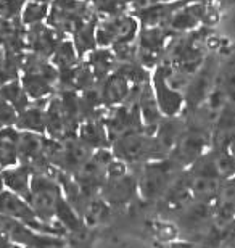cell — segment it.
I'll list each match as a JSON object with an SVG mask.
<instances>
[{
  "label": "cell",
  "instance_id": "8",
  "mask_svg": "<svg viewBox=\"0 0 235 248\" xmlns=\"http://www.w3.org/2000/svg\"><path fill=\"white\" fill-rule=\"evenodd\" d=\"M0 215L13 217L23 224H26L31 229L42 232V234H50V235H58V237H66L68 234L64 232L63 227L60 226H50L47 222H44L41 217L37 216V213L34 211L26 198L16 195V193L5 190L0 193Z\"/></svg>",
  "mask_w": 235,
  "mask_h": 248
},
{
  "label": "cell",
  "instance_id": "11",
  "mask_svg": "<svg viewBox=\"0 0 235 248\" xmlns=\"http://www.w3.org/2000/svg\"><path fill=\"white\" fill-rule=\"evenodd\" d=\"M139 31H141V24L131 12L102 18L95 31L97 46L111 48L119 44H131L136 41Z\"/></svg>",
  "mask_w": 235,
  "mask_h": 248
},
{
  "label": "cell",
  "instance_id": "6",
  "mask_svg": "<svg viewBox=\"0 0 235 248\" xmlns=\"http://www.w3.org/2000/svg\"><path fill=\"white\" fill-rule=\"evenodd\" d=\"M95 15L92 5L86 0H53L46 23L58 36L68 37Z\"/></svg>",
  "mask_w": 235,
  "mask_h": 248
},
{
  "label": "cell",
  "instance_id": "32",
  "mask_svg": "<svg viewBox=\"0 0 235 248\" xmlns=\"http://www.w3.org/2000/svg\"><path fill=\"white\" fill-rule=\"evenodd\" d=\"M0 98H3L5 102H8L18 113L23 111L24 108H28L32 102L31 98L28 97L26 91L23 89L19 79L0 84Z\"/></svg>",
  "mask_w": 235,
  "mask_h": 248
},
{
  "label": "cell",
  "instance_id": "34",
  "mask_svg": "<svg viewBox=\"0 0 235 248\" xmlns=\"http://www.w3.org/2000/svg\"><path fill=\"white\" fill-rule=\"evenodd\" d=\"M48 10L50 5L36 2V0H29L21 13V23L26 28L34 26V24L39 23H46V19L48 16Z\"/></svg>",
  "mask_w": 235,
  "mask_h": 248
},
{
  "label": "cell",
  "instance_id": "28",
  "mask_svg": "<svg viewBox=\"0 0 235 248\" xmlns=\"http://www.w3.org/2000/svg\"><path fill=\"white\" fill-rule=\"evenodd\" d=\"M98 21H100V16L95 15L94 18L89 19L87 23H84L82 26L71 36V41L74 44V48H76V52H78L79 60H84L89 53L98 47L97 37H95V31H97Z\"/></svg>",
  "mask_w": 235,
  "mask_h": 248
},
{
  "label": "cell",
  "instance_id": "20",
  "mask_svg": "<svg viewBox=\"0 0 235 248\" xmlns=\"http://www.w3.org/2000/svg\"><path fill=\"white\" fill-rule=\"evenodd\" d=\"M192 0H171V2H161L148 5L141 10H132V16L137 19L141 28H155L163 26L179 8L186 7Z\"/></svg>",
  "mask_w": 235,
  "mask_h": 248
},
{
  "label": "cell",
  "instance_id": "7",
  "mask_svg": "<svg viewBox=\"0 0 235 248\" xmlns=\"http://www.w3.org/2000/svg\"><path fill=\"white\" fill-rule=\"evenodd\" d=\"M222 62V57L219 55L218 50H209L208 55L204 57L202 66L198 71L193 74L187 84L186 91H184V98H186V107L184 111L195 110V108L202 107L206 102L208 95L211 93L214 82H216V76L219 71V64Z\"/></svg>",
  "mask_w": 235,
  "mask_h": 248
},
{
  "label": "cell",
  "instance_id": "16",
  "mask_svg": "<svg viewBox=\"0 0 235 248\" xmlns=\"http://www.w3.org/2000/svg\"><path fill=\"white\" fill-rule=\"evenodd\" d=\"M152 89L163 116H179L186 107L184 92L169 86L164 68L158 64L152 71Z\"/></svg>",
  "mask_w": 235,
  "mask_h": 248
},
{
  "label": "cell",
  "instance_id": "36",
  "mask_svg": "<svg viewBox=\"0 0 235 248\" xmlns=\"http://www.w3.org/2000/svg\"><path fill=\"white\" fill-rule=\"evenodd\" d=\"M29 0H0V18L19 19Z\"/></svg>",
  "mask_w": 235,
  "mask_h": 248
},
{
  "label": "cell",
  "instance_id": "43",
  "mask_svg": "<svg viewBox=\"0 0 235 248\" xmlns=\"http://www.w3.org/2000/svg\"><path fill=\"white\" fill-rule=\"evenodd\" d=\"M36 2H41V3H47V5H50L53 2V0H36Z\"/></svg>",
  "mask_w": 235,
  "mask_h": 248
},
{
  "label": "cell",
  "instance_id": "24",
  "mask_svg": "<svg viewBox=\"0 0 235 248\" xmlns=\"http://www.w3.org/2000/svg\"><path fill=\"white\" fill-rule=\"evenodd\" d=\"M0 174H2L3 184L7 190L16 193V195L23 198H28L29 190H31V179H32L31 168L18 163L16 166L0 170Z\"/></svg>",
  "mask_w": 235,
  "mask_h": 248
},
{
  "label": "cell",
  "instance_id": "38",
  "mask_svg": "<svg viewBox=\"0 0 235 248\" xmlns=\"http://www.w3.org/2000/svg\"><path fill=\"white\" fill-rule=\"evenodd\" d=\"M164 248H200L198 244H195V242H188V240H172L169 242V244L164 245Z\"/></svg>",
  "mask_w": 235,
  "mask_h": 248
},
{
  "label": "cell",
  "instance_id": "25",
  "mask_svg": "<svg viewBox=\"0 0 235 248\" xmlns=\"http://www.w3.org/2000/svg\"><path fill=\"white\" fill-rule=\"evenodd\" d=\"M214 217L222 221L235 219V176L222 181L219 193L214 200Z\"/></svg>",
  "mask_w": 235,
  "mask_h": 248
},
{
  "label": "cell",
  "instance_id": "33",
  "mask_svg": "<svg viewBox=\"0 0 235 248\" xmlns=\"http://www.w3.org/2000/svg\"><path fill=\"white\" fill-rule=\"evenodd\" d=\"M24 53L0 50V84L16 81L21 76Z\"/></svg>",
  "mask_w": 235,
  "mask_h": 248
},
{
  "label": "cell",
  "instance_id": "4",
  "mask_svg": "<svg viewBox=\"0 0 235 248\" xmlns=\"http://www.w3.org/2000/svg\"><path fill=\"white\" fill-rule=\"evenodd\" d=\"M57 66L41 55L24 52L19 82L31 100H46L57 92Z\"/></svg>",
  "mask_w": 235,
  "mask_h": 248
},
{
  "label": "cell",
  "instance_id": "9",
  "mask_svg": "<svg viewBox=\"0 0 235 248\" xmlns=\"http://www.w3.org/2000/svg\"><path fill=\"white\" fill-rule=\"evenodd\" d=\"M100 197L111 210H124L141 202L136 170L129 168L127 171L119 174H107Z\"/></svg>",
  "mask_w": 235,
  "mask_h": 248
},
{
  "label": "cell",
  "instance_id": "31",
  "mask_svg": "<svg viewBox=\"0 0 235 248\" xmlns=\"http://www.w3.org/2000/svg\"><path fill=\"white\" fill-rule=\"evenodd\" d=\"M50 62H52L58 69L60 68H73L81 62L78 57V52L74 48V44L71 41V37H60L57 46H55V50L50 57Z\"/></svg>",
  "mask_w": 235,
  "mask_h": 248
},
{
  "label": "cell",
  "instance_id": "41",
  "mask_svg": "<svg viewBox=\"0 0 235 248\" xmlns=\"http://www.w3.org/2000/svg\"><path fill=\"white\" fill-rule=\"evenodd\" d=\"M229 155H231V160H232V165H234V174H235V137L231 143V147H229Z\"/></svg>",
  "mask_w": 235,
  "mask_h": 248
},
{
  "label": "cell",
  "instance_id": "44",
  "mask_svg": "<svg viewBox=\"0 0 235 248\" xmlns=\"http://www.w3.org/2000/svg\"><path fill=\"white\" fill-rule=\"evenodd\" d=\"M123 2H124V3H126V5H127V7H129V8H131V5H132V2H134V0H123Z\"/></svg>",
  "mask_w": 235,
  "mask_h": 248
},
{
  "label": "cell",
  "instance_id": "40",
  "mask_svg": "<svg viewBox=\"0 0 235 248\" xmlns=\"http://www.w3.org/2000/svg\"><path fill=\"white\" fill-rule=\"evenodd\" d=\"M0 248H23V247L15 244V242H12L7 235L0 234Z\"/></svg>",
  "mask_w": 235,
  "mask_h": 248
},
{
  "label": "cell",
  "instance_id": "39",
  "mask_svg": "<svg viewBox=\"0 0 235 248\" xmlns=\"http://www.w3.org/2000/svg\"><path fill=\"white\" fill-rule=\"evenodd\" d=\"M216 248H235V229L229 232V234L224 237L222 242Z\"/></svg>",
  "mask_w": 235,
  "mask_h": 248
},
{
  "label": "cell",
  "instance_id": "23",
  "mask_svg": "<svg viewBox=\"0 0 235 248\" xmlns=\"http://www.w3.org/2000/svg\"><path fill=\"white\" fill-rule=\"evenodd\" d=\"M50 98L34 100L28 108L18 113L15 127L18 131H26L34 134H46V110Z\"/></svg>",
  "mask_w": 235,
  "mask_h": 248
},
{
  "label": "cell",
  "instance_id": "13",
  "mask_svg": "<svg viewBox=\"0 0 235 248\" xmlns=\"http://www.w3.org/2000/svg\"><path fill=\"white\" fill-rule=\"evenodd\" d=\"M213 8L203 0H192L186 7L179 8L166 23L163 24L168 37H176L181 34L192 32L200 26H208V19L211 18Z\"/></svg>",
  "mask_w": 235,
  "mask_h": 248
},
{
  "label": "cell",
  "instance_id": "26",
  "mask_svg": "<svg viewBox=\"0 0 235 248\" xmlns=\"http://www.w3.org/2000/svg\"><path fill=\"white\" fill-rule=\"evenodd\" d=\"M78 136L94 152L102 150V148H110V137L103 120L84 121L79 127Z\"/></svg>",
  "mask_w": 235,
  "mask_h": 248
},
{
  "label": "cell",
  "instance_id": "21",
  "mask_svg": "<svg viewBox=\"0 0 235 248\" xmlns=\"http://www.w3.org/2000/svg\"><path fill=\"white\" fill-rule=\"evenodd\" d=\"M60 37L62 36H58L47 23L29 26L26 28V52L36 53L50 60Z\"/></svg>",
  "mask_w": 235,
  "mask_h": 248
},
{
  "label": "cell",
  "instance_id": "22",
  "mask_svg": "<svg viewBox=\"0 0 235 248\" xmlns=\"http://www.w3.org/2000/svg\"><path fill=\"white\" fill-rule=\"evenodd\" d=\"M134 89H136V93H137V105H139V111H141L145 131L148 134H153L155 129L158 127L159 121H161L163 115H161V111H159L157 98H155L152 81L143 84V86L134 87Z\"/></svg>",
  "mask_w": 235,
  "mask_h": 248
},
{
  "label": "cell",
  "instance_id": "37",
  "mask_svg": "<svg viewBox=\"0 0 235 248\" xmlns=\"http://www.w3.org/2000/svg\"><path fill=\"white\" fill-rule=\"evenodd\" d=\"M16 118H18V111L8 102L0 98V127L15 126Z\"/></svg>",
  "mask_w": 235,
  "mask_h": 248
},
{
  "label": "cell",
  "instance_id": "2",
  "mask_svg": "<svg viewBox=\"0 0 235 248\" xmlns=\"http://www.w3.org/2000/svg\"><path fill=\"white\" fill-rule=\"evenodd\" d=\"M164 221L176 227L177 239L200 242L214 222V203L198 200L192 197L181 208L171 213Z\"/></svg>",
  "mask_w": 235,
  "mask_h": 248
},
{
  "label": "cell",
  "instance_id": "30",
  "mask_svg": "<svg viewBox=\"0 0 235 248\" xmlns=\"http://www.w3.org/2000/svg\"><path fill=\"white\" fill-rule=\"evenodd\" d=\"M55 221H57L58 224L66 231V234L79 235L87 229L84 219L78 215V211L69 205L68 200L64 198V195H63L62 200L58 202L57 210H55Z\"/></svg>",
  "mask_w": 235,
  "mask_h": 248
},
{
  "label": "cell",
  "instance_id": "5",
  "mask_svg": "<svg viewBox=\"0 0 235 248\" xmlns=\"http://www.w3.org/2000/svg\"><path fill=\"white\" fill-rule=\"evenodd\" d=\"M62 198H63V188L60 186L57 172L53 171V172L32 174L31 190H29L26 200L31 203L34 211L37 213V216L44 222H47L50 226H60L55 221V210H57V205Z\"/></svg>",
  "mask_w": 235,
  "mask_h": 248
},
{
  "label": "cell",
  "instance_id": "12",
  "mask_svg": "<svg viewBox=\"0 0 235 248\" xmlns=\"http://www.w3.org/2000/svg\"><path fill=\"white\" fill-rule=\"evenodd\" d=\"M103 123H105V127H107L110 143L116 137L123 136V134H127L132 131H145L141 111H139V105H137L136 89L132 87L131 97H129V100L126 103L107 110Z\"/></svg>",
  "mask_w": 235,
  "mask_h": 248
},
{
  "label": "cell",
  "instance_id": "1",
  "mask_svg": "<svg viewBox=\"0 0 235 248\" xmlns=\"http://www.w3.org/2000/svg\"><path fill=\"white\" fill-rule=\"evenodd\" d=\"M82 124L81 98L76 91H57L46 110V136L63 140L76 136Z\"/></svg>",
  "mask_w": 235,
  "mask_h": 248
},
{
  "label": "cell",
  "instance_id": "35",
  "mask_svg": "<svg viewBox=\"0 0 235 248\" xmlns=\"http://www.w3.org/2000/svg\"><path fill=\"white\" fill-rule=\"evenodd\" d=\"M91 5L94 12L100 16V19L129 12V7L123 0H92Z\"/></svg>",
  "mask_w": 235,
  "mask_h": 248
},
{
  "label": "cell",
  "instance_id": "42",
  "mask_svg": "<svg viewBox=\"0 0 235 248\" xmlns=\"http://www.w3.org/2000/svg\"><path fill=\"white\" fill-rule=\"evenodd\" d=\"M5 190V184H3V179H2V174H0V193Z\"/></svg>",
  "mask_w": 235,
  "mask_h": 248
},
{
  "label": "cell",
  "instance_id": "10",
  "mask_svg": "<svg viewBox=\"0 0 235 248\" xmlns=\"http://www.w3.org/2000/svg\"><path fill=\"white\" fill-rule=\"evenodd\" d=\"M152 136L147 131H132L116 137L110 143V150L116 160L129 168L152 161Z\"/></svg>",
  "mask_w": 235,
  "mask_h": 248
},
{
  "label": "cell",
  "instance_id": "18",
  "mask_svg": "<svg viewBox=\"0 0 235 248\" xmlns=\"http://www.w3.org/2000/svg\"><path fill=\"white\" fill-rule=\"evenodd\" d=\"M98 92L103 107L110 110V108L123 105L129 100L132 92V84L121 73L113 71L102 82H98Z\"/></svg>",
  "mask_w": 235,
  "mask_h": 248
},
{
  "label": "cell",
  "instance_id": "3",
  "mask_svg": "<svg viewBox=\"0 0 235 248\" xmlns=\"http://www.w3.org/2000/svg\"><path fill=\"white\" fill-rule=\"evenodd\" d=\"M134 170L137 172L141 200L147 205H155L184 171V168L174 163L171 158H164V160L147 161Z\"/></svg>",
  "mask_w": 235,
  "mask_h": 248
},
{
  "label": "cell",
  "instance_id": "14",
  "mask_svg": "<svg viewBox=\"0 0 235 248\" xmlns=\"http://www.w3.org/2000/svg\"><path fill=\"white\" fill-rule=\"evenodd\" d=\"M113 153L110 148L95 150L91 158L73 174L76 184L87 193L89 197H98L100 190L107 179V168L113 160Z\"/></svg>",
  "mask_w": 235,
  "mask_h": 248
},
{
  "label": "cell",
  "instance_id": "19",
  "mask_svg": "<svg viewBox=\"0 0 235 248\" xmlns=\"http://www.w3.org/2000/svg\"><path fill=\"white\" fill-rule=\"evenodd\" d=\"M235 137V103L229 102L214 118L211 127V145L213 150H229Z\"/></svg>",
  "mask_w": 235,
  "mask_h": 248
},
{
  "label": "cell",
  "instance_id": "17",
  "mask_svg": "<svg viewBox=\"0 0 235 248\" xmlns=\"http://www.w3.org/2000/svg\"><path fill=\"white\" fill-rule=\"evenodd\" d=\"M184 131L182 115L163 116L152 136V161L169 158Z\"/></svg>",
  "mask_w": 235,
  "mask_h": 248
},
{
  "label": "cell",
  "instance_id": "15",
  "mask_svg": "<svg viewBox=\"0 0 235 248\" xmlns=\"http://www.w3.org/2000/svg\"><path fill=\"white\" fill-rule=\"evenodd\" d=\"M168 34L161 26L155 28H141L134 46H136V62L143 68L153 71L161 63L168 46Z\"/></svg>",
  "mask_w": 235,
  "mask_h": 248
},
{
  "label": "cell",
  "instance_id": "27",
  "mask_svg": "<svg viewBox=\"0 0 235 248\" xmlns=\"http://www.w3.org/2000/svg\"><path fill=\"white\" fill-rule=\"evenodd\" d=\"M84 62L92 69L94 76L97 78L98 82H102L110 73H113L118 64V60H116V57H114L113 50L107 47H97L84 58Z\"/></svg>",
  "mask_w": 235,
  "mask_h": 248
},
{
  "label": "cell",
  "instance_id": "29",
  "mask_svg": "<svg viewBox=\"0 0 235 248\" xmlns=\"http://www.w3.org/2000/svg\"><path fill=\"white\" fill-rule=\"evenodd\" d=\"M19 131L15 126L0 127V170L18 165Z\"/></svg>",
  "mask_w": 235,
  "mask_h": 248
}]
</instances>
